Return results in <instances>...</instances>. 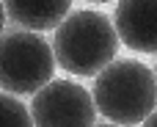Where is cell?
I'll list each match as a JSON object with an SVG mask.
<instances>
[{
  "label": "cell",
  "mask_w": 157,
  "mask_h": 127,
  "mask_svg": "<svg viewBox=\"0 0 157 127\" xmlns=\"http://www.w3.org/2000/svg\"><path fill=\"white\" fill-rule=\"evenodd\" d=\"M55 64L77 77H97L119 53V36L102 11H69L52 36Z\"/></svg>",
  "instance_id": "1"
},
{
  "label": "cell",
  "mask_w": 157,
  "mask_h": 127,
  "mask_svg": "<svg viewBox=\"0 0 157 127\" xmlns=\"http://www.w3.org/2000/svg\"><path fill=\"white\" fill-rule=\"evenodd\" d=\"M91 100L110 125H141L157 105L155 75L141 61H110L94 77Z\"/></svg>",
  "instance_id": "2"
},
{
  "label": "cell",
  "mask_w": 157,
  "mask_h": 127,
  "mask_svg": "<svg viewBox=\"0 0 157 127\" xmlns=\"http://www.w3.org/2000/svg\"><path fill=\"white\" fill-rule=\"evenodd\" d=\"M55 58L39 33L30 30H8L0 33V91L36 94L41 86L52 80Z\"/></svg>",
  "instance_id": "3"
},
{
  "label": "cell",
  "mask_w": 157,
  "mask_h": 127,
  "mask_svg": "<svg viewBox=\"0 0 157 127\" xmlns=\"http://www.w3.org/2000/svg\"><path fill=\"white\" fill-rule=\"evenodd\" d=\"M30 122L33 127H94L97 108L80 83L50 80L30 100Z\"/></svg>",
  "instance_id": "4"
},
{
  "label": "cell",
  "mask_w": 157,
  "mask_h": 127,
  "mask_svg": "<svg viewBox=\"0 0 157 127\" xmlns=\"http://www.w3.org/2000/svg\"><path fill=\"white\" fill-rule=\"evenodd\" d=\"M119 44L135 53H157V0H119L113 14Z\"/></svg>",
  "instance_id": "5"
},
{
  "label": "cell",
  "mask_w": 157,
  "mask_h": 127,
  "mask_svg": "<svg viewBox=\"0 0 157 127\" xmlns=\"http://www.w3.org/2000/svg\"><path fill=\"white\" fill-rule=\"evenodd\" d=\"M6 19L19 25V30L41 33L55 30L61 19L72 11V0H0Z\"/></svg>",
  "instance_id": "6"
},
{
  "label": "cell",
  "mask_w": 157,
  "mask_h": 127,
  "mask_svg": "<svg viewBox=\"0 0 157 127\" xmlns=\"http://www.w3.org/2000/svg\"><path fill=\"white\" fill-rule=\"evenodd\" d=\"M0 127H33L28 105L6 91H0Z\"/></svg>",
  "instance_id": "7"
},
{
  "label": "cell",
  "mask_w": 157,
  "mask_h": 127,
  "mask_svg": "<svg viewBox=\"0 0 157 127\" xmlns=\"http://www.w3.org/2000/svg\"><path fill=\"white\" fill-rule=\"evenodd\" d=\"M141 127H157V108L146 116V119H144V122H141Z\"/></svg>",
  "instance_id": "8"
},
{
  "label": "cell",
  "mask_w": 157,
  "mask_h": 127,
  "mask_svg": "<svg viewBox=\"0 0 157 127\" xmlns=\"http://www.w3.org/2000/svg\"><path fill=\"white\" fill-rule=\"evenodd\" d=\"M3 28H6V11H3V3H0V33H3Z\"/></svg>",
  "instance_id": "9"
},
{
  "label": "cell",
  "mask_w": 157,
  "mask_h": 127,
  "mask_svg": "<svg viewBox=\"0 0 157 127\" xmlns=\"http://www.w3.org/2000/svg\"><path fill=\"white\" fill-rule=\"evenodd\" d=\"M152 75H155V86H157V64H155V72H152Z\"/></svg>",
  "instance_id": "10"
},
{
  "label": "cell",
  "mask_w": 157,
  "mask_h": 127,
  "mask_svg": "<svg viewBox=\"0 0 157 127\" xmlns=\"http://www.w3.org/2000/svg\"><path fill=\"white\" fill-rule=\"evenodd\" d=\"M88 3H110V0H88Z\"/></svg>",
  "instance_id": "11"
},
{
  "label": "cell",
  "mask_w": 157,
  "mask_h": 127,
  "mask_svg": "<svg viewBox=\"0 0 157 127\" xmlns=\"http://www.w3.org/2000/svg\"><path fill=\"white\" fill-rule=\"evenodd\" d=\"M99 127H119V125H110V122H108V125H99Z\"/></svg>",
  "instance_id": "12"
}]
</instances>
